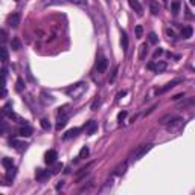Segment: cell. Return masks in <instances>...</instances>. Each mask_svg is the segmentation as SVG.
<instances>
[{"mask_svg": "<svg viewBox=\"0 0 195 195\" xmlns=\"http://www.w3.org/2000/svg\"><path fill=\"white\" fill-rule=\"evenodd\" d=\"M163 3H165V5H166V3H168V0H163Z\"/></svg>", "mask_w": 195, "mask_h": 195, "instance_id": "obj_44", "label": "cell"}, {"mask_svg": "<svg viewBox=\"0 0 195 195\" xmlns=\"http://www.w3.org/2000/svg\"><path fill=\"white\" fill-rule=\"evenodd\" d=\"M15 89H17V92H23L24 85H23V80H22V78L17 80V87H15Z\"/></svg>", "mask_w": 195, "mask_h": 195, "instance_id": "obj_31", "label": "cell"}, {"mask_svg": "<svg viewBox=\"0 0 195 195\" xmlns=\"http://www.w3.org/2000/svg\"><path fill=\"white\" fill-rule=\"evenodd\" d=\"M70 3L73 5H78V6H85L87 5V0H69Z\"/></svg>", "mask_w": 195, "mask_h": 195, "instance_id": "obj_30", "label": "cell"}, {"mask_svg": "<svg viewBox=\"0 0 195 195\" xmlns=\"http://www.w3.org/2000/svg\"><path fill=\"white\" fill-rule=\"evenodd\" d=\"M85 90H87V84L85 82H78V84L72 85L70 89H67V95L73 99H78L85 93Z\"/></svg>", "mask_w": 195, "mask_h": 195, "instance_id": "obj_1", "label": "cell"}, {"mask_svg": "<svg viewBox=\"0 0 195 195\" xmlns=\"http://www.w3.org/2000/svg\"><path fill=\"white\" fill-rule=\"evenodd\" d=\"M168 35H169L171 38H175V32H174L172 29H168Z\"/></svg>", "mask_w": 195, "mask_h": 195, "instance_id": "obj_39", "label": "cell"}, {"mask_svg": "<svg viewBox=\"0 0 195 195\" xmlns=\"http://www.w3.org/2000/svg\"><path fill=\"white\" fill-rule=\"evenodd\" d=\"M61 169H63V165L61 163H55V166L52 168V174H58Z\"/></svg>", "mask_w": 195, "mask_h": 195, "instance_id": "obj_33", "label": "cell"}, {"mask_svg": "<svg viewBox=\"0 0 195 195\" xmlns=\"http://www.w3.org/2000/svg\"><path fill=\"white\" fill-rule=\"evenodd\" d=\"M101 107V98H96L95 101H93V104H92V110L95 111V110H98Z\"/></svg>", "mask_w": 195, "mask_h": 195, "instance_id": "obj_27", "label": "cell"}, {"mask_svg": "<svg viewBox=\"0 0 195 195\" xmlns=\"http://www.w3.org/2000/svg\"><path fill=\"white\" fill-rule=\"evenodd\" d=\"M162 54H163V49H160V47H159V49L154 52V57H159V55H162Z\"/></svg>", "mask_w": 195, "mask_h": 195, "instance_id": "obj_38", "label": "cell"}, {"mask_svg": "<svg viewBox=\"0 0 195 195\" xmlns=\"http://www.w3.org/2000/svg\"><path fill=\"white\" fill-rule=\"evenodd\" d=\"M116 75H117V67H115V70H113V73H111V76H110V82H113V81L116 80Z\"/></svg>", "mask_w": 195, "mask_h": 195, "instance_id": "obj_36", "label": "cell"}, {"mask_svg": "<svg viewBox=\"0 0 195 195\" xmlns=\"http://www.w3.org/2000/svg\"><path fill=\"white\" fill-rule=\"evenodd\" d=\"M148 37H149V43H152V44H156V43L159 41V38H157V35L154 34V32H151V34H149Z\"/></svg>", "mask_w": 195, "mask_h": 195, "instance_id": "obj_32", "label": "cell"}, {"mask_svg": "<svg viewBox=\"0 0 195 195\" xmlns=\"http://www.w3.org/2000/svg\"><path fill=\"white\" fill-rule=\"evenodd\" d=\"M128 5H130V6H131L134 11L137 12L139 15H140V14H142V11H143V8H142V5L139 3V0H128Z\"/></svg>", "mask_w": 195, "mask_h": 195, "instance_id": "obj_13", "label": "cell"}, {"mask_svg": "<svg viewBox=\"0 0 195 195\" xmlns=\"http://www.w3.org/2000/svg\"><path fill=\"white\" fill-rule=\"evenodd\" d=\"M80 128H72V130H69L66 134H64V140H69V139H72V137H76L78 134H80Z\"/></svg>", "mask_w": 195, "mask_h": 195, "instance_id": "obj_17", "label": "cell"}, {"mask_svg": "<svg viewBox=\"0 0 195 195\" xmlns=\"http://www.w3.org/2000/svg\"><path fill=\"white\" fill-rule=\"evenodd\" d=\"M121 44H122V49H124V50H126V49H128V37H126V32H125V31H122Z\"/></svg>", "mask_w": 195, "mask_h": 195, "instance_id": "obj_22", "label": "cell"}, {"mask_svg": "<svg viewBox=\"0 0 195 195\" xmlns=\"http://www.w3.org/2000/svg\"><path fill=\"white\" fill-rule=\"evenodd\" d=\"M148 69L149 70H156V64H154V63H149V64H148Z\"/></svg>", "mask_w": 195, "mask_h": 195, "instance_id": "obj_40", "label": "cell"}, {"mask_svg": "<svg viewBox=\"0 0 195 195\" xmlns=\"http://www.w3.org/2000/svg\"><path fill=\"white\" fill-rule=\"evenodd\" d=\"M69 105H64L63 108H59L58 111V121H57V130H61L67 125V121H69Z\"/></svg>", "mask_w": 195, "mask_h": 195, "instance_id": "obj_2", "label": "cell"}, {"mask_svg": "<svg viewBox=\"0 0 195 195\" xmlns=\"http://www.w3.org/2000/svg\"><path fill=\"white\" fill-rule=\"evenodd\" d=\"M18 134H20L22 137H29V136H32V128H31L29 125L20 126V130H18Z\"/></svg>", "mask_w": 195, "mask_h": 195, "instance_id": "obj_11", "label": "cell"}, {"mask_svg": "<svg viewBox=\"0 0 195 195\" xmlns=\"http://www.w3.org/2000/svg\"><path fill=\"white\" fill-rule=\"evenodd\" d=\"M2 165H3L6 169H9V168L14 166V162H12V159H9V157H5V159L2 160Z\"/></svg>", "mask_w": 195, "mask_h": 195, "instance_id": "obj_24", "label": "cell"}, {"mask_svg": "<svg viewBox=\"0 0 195 195\" xmlns=\"http://www.w3.org/2000/svg\"><path fill=\"white\" fill-rule=\"evenodd\" d=\"M152 149V145L148 143V145H142V146H139L136 151H134V154H133V160H139V159H142L146 152H149Z\"/></svg>", "mask_w": 195, "mask_h": 195, "instance_id": "obj_3", "label": "cell"}, {"mask_svg": "<svg viewBox=\"0 0 195 195\" xmlns=\"http://www.w3.org/2000/svg\"><path fill=\"white\" fill-rule=\"evenodd\" d=\"M126 117V111H121V113H119V115H117V119H119V121H121V122H122V121H124V119H125Z\"/></svg>", "mask_w": 195, "mask_h": 195, "instance_id": "obj_35", "label": "cell"}, {"mask_svg": "<svg viewBox=\"0 0 195 195\" xmlns=\"http://www.w3.org/2000/svg\"><path fill=\"white\" fill-rule=\"evenodd\" d=\"M49 171H44V169H37L35 172V178L38 180V182H46L47 178H49Z\"/></svg>", "mask_w": 195, "mask_h": 195, "instance_id": "obj_9", "label": "cell"}, {"mask_svg": "<svg viewBox=\"0 0 195 195\" xmlns=\"http://www.w3.org/2000/svg\"><path fill=\"white\" fill-rule=\"evenodd\" d=\"M195 102V98H191V99H187V101H184V102H182L180 105H178V108H186V107H189L191 104Z\"/></svg>", "mask_w": 195, "mask_h": 195, "instance_id": "obj_25", "label": "cell"}, {"mask_svg": "<svg viewBox=\"0 0 195 195\" xmlns=\"http://www.w3.org/2000/svg\"><path fill=\"white\" fill-rule=\"evenodd\" d=\"M2 40H3V41L6 40V32H5V31H2Z\"/></svg>", "mask_w": 195, "mask_h": 195, "instance_id": "obj_41", "label": "cell"}, {"mask_svg": "<svg viewBox=\"0 0 195 195\" xmlns=\"http://www.w3.org/2000/svg\"><path fill=\"white\" fill-rule=\"evenodd\" d=\"M107 67H108V61H107V58L101 57L99 59H98V63H96V70H98L99 73H104V72L107 70Z\"/></svg>", "mask_w": 195, "mask_h": 195, "instance_id": "obj_6", "label": "cell"}, {"mask_svg": "<svg viewBox=\"0 0 195 195\" xmlns=\"http://www.w3.org/2000/svg\"><path fill=\"white\" fill-rule=\"evenodd\" d=\"M58 159V152L55 149H49L46 152V156H44V162H46L47 165H54Z\"/></svg>", "mask_w": 195, "mask_h": 195, "instance_id": "obj_4", "label": "cell"}, {"mask_svg": "<svg viewBox=\"0 0 195 195\" xmlns=\"http://www.w3.org/2000/svg\"><path fill=\"white\" fill-rule=\"evenodd\" d=\"M84 130H85V133L89 134V136H92L96 133V130H98V122L96 121H89L85 125H84Z\"/></svg>", "mask_w": 195, "mask_h": 195, "instance_id": "obj_5", "label": "cell"}, {"mask_svg": "<svg viewBox=\"0 0 195 195\" xmlns=\"http://www.w3.org/2000/svg\"><path fill=\"white\" fill-rule=\"evenodd\" d=\"M182 122H183L182 117H171V121H169V124H168V130H169V131L177 130L178 126L182 125Z\"/></svg>", "mask_w": 195, "mask_h": 195, "instance_id": "obj_7", "label": "cell"}, {"mask_svg": "<svg viewBox=\"0 0 195 195\" xmlns=\"http://www.w3.org/2000/svg\"><path fill=\"white\" fill-rule=\"evenodd\" d=\"M149 11L152 12V15H159L160 12V6L156 0H149Z\"/></svg>", "mask_w": 195, "mask_h": 195, "instance_id": "obj_14", "label": "cell"}, {"mask_svg": "<svg viewBox=\"0 0 195 195\" xmlns=\"http://www.w3.org/2000/svg\"><path fill=\"white\" fill-rule=\"evenodd\" d=\"M89 152H90V151H89V148H87V146H84V148L80 151V154H78V157L75 159V162H80L81 159H85V157L89 156Z\"/></svg>", "mask_w": 195, "mask_h": 195, "instance_id": "obj_19", "label": "cell"}, {"mask_svg": "<svg viewBox=\"0 0 195 195\" xmlns=\"http://www.w3.org/2000/svg\"><path fill=\"white\" fill-rule=\"evenodd\" d=\"M8 58H9V55H8V49L2 47V59H3V63H6Z\"/></svg>", "mask_w": 195, "mask_h": 195, "instance_id": "obj_29", "label": "cell"}, {"mask_svg": "<svg viewBox=\"0 0 195 195\" xmlns=\"http://www.w3.org/2000/svg\"><path fill=\"white\" fill-rule=\"evenodd\" d=\"M165 69H166V61H160V63L156 64V70L157 72H163Z\"/></svg>", "mask_w": 195, "mask_h": 195, "instance_id": "obj_26", "label": "cell"}, {"mask_svg": "<svg viewBox=\"0 0 195 195\" xmlns=\"http://www.w3.org/2000/svg\"><path fill=\"white\" fill-rule=\"evenodd\" d=\"M146 55H148V44L143 43V44L140 46V49H139V58H140V59H145Z\"/></svg>", "mask_w": 195, "mask_h": 195, "instance_id": "obj_18", "label": "cell"}, {"mask_svg": "<svg viewBox=\"0 0 195 195\" xmlns=\"http://www.w3.org/2000/svg\"><path fill=\"white\" fill-rule=\"evenodd\" d=\"M15 2H20V0H15Z\"/></svg>", "mask_w": 195, "mask_h": 195, "instance_id": "obj_45", "label": "cell"}, {"mask_svg": "<svg viewBox=\"0 0 195 195\" xmlns=\"http://www.w3.org/2000/svg\"><path fill=\"white\" fill-rule=\"evenodd\" d=\"M126 166H128V163H126V162L121 163V165H117L113 174H115V175H124V174H125V171H126Z\"/></svg>", "mask_w": 195, "mask_h": 195, "instance_id": "obj_15", "label": "cell"}, {"mask_svg": "<svg viewBox=\"0 0 195 195\" xmlns=\"http://www.w3.org/2000/svg\"><path fill=\"white\" fill-rule=\"evenodd\" d=\"M125 95H126V92H121L117 95V98H122V96H125Z\"/></svg>", "mask_w": 195, "mask_h": 195, "instance_id": "obj_42", "label": "cell"}, {"mask_svg": "<svg viewBox=\"0 0 195 195\" xmlns=\"http://www.w3.org/2000/svg\"><path fill=\"white\" fill-rule=\"evenodd\" d=\"M9 145H11V146H14L15 149H20V151L28 146L24 142H20V140H17V139H9Z\"/></svg>", "mask_w": 195, "mask_h": 195, "instance_id": "obj_12", "label": "cell"}, {"mask_svg": "<svg viewBox=\"0 0 195 195\" xmlns=\"http://www.w3.org/2000/svg\"><path fill=\"white\" fill-rule=\"evenodd\" d=\"M182 98H184L183 93H180V95H175V96H174L172 99H174V101H178V99H182Z\"/></svg>", "mask_w": 195, "mask_h": 195, "instance_id": "obj_37", "label": "cell"}, {"mask_svg": "<svg viewBox=\"0 0 195 195\" xmlns=\"http://www.w3.org/2000/svg\"><path fill=\"white\" fill-rule=\"evenodd\" d=\"M41 126H43L44 130H50V124H49L47 119H41Z\"/></svg>", "mask_w": 195, "mask_h": 195, "instance_id": "obj_34", "label": "cell"}, {"mask_svg": "<svg viewBox=\"0 0 195 195\" xmlns=\"http://www.w3.org/2000/svg\"><path fill=\"white\" fill-rule=\"evenodd\" d=\"M180 3H182V0H172L171 11L174 12V14H177V12L180 11Z\"/></svg>", "mask_w": 195, "mask_h": 195, "instance_id": "obj_21", "label": "cell"}, {"mask_svg": "<svg viewBox=\"0 0 195 195\" xmlns=\"http://www.w3.org/2000/svg\"><path fill=\"white\" fill-rule=\"evenodd\" d=\"M8 24L12 26V28H17V26L20 24V14H17V12L11 14V15L8 17Z\"/></svg>", "mask_w": 195, "mask_h": 195, "instance_id": "obj_8", "label": "cell"}, {"mask_svg": "<svg viewBox=\"0 0 195 195\" xmlns=\"http://www.w3.org/2000/svg\"><path fill=\"white\" fill-rule=\"evenodd\" d=\"M11 46L14 50H20L22 49V43H20V40L15 37V38H12V41H11Z\"/></svg>", "mask_w": 195, "mask_h": 195, "instance_id": "obj_23", "label": "cell"}, {"mask_svg": "<svg viewBox=\"0 0 195 195\" xmlns=\"http://www.w3.org/2000/svg\"><path fill=\"white\" fill-rule=\"evenodd\" d=\"M182 37L183 38H191L192 37V28L191 26H184L182 29Z\"/></svg>", "mask_w": 195, "mask_h": 195, "instance_id": "obj_20", "label": "cell"}, {"mask_svg": "<svg viewBox=\"0 0 195 195\" xmlns=\"http://www.w3.org/2000/svg\"><path fill=\"white\" fill-rule=\"evenodd\" d=\"M14 177H15V168L12 166V168H9L8 172H6V177H5V182H6V183L5 184H11V182L14 180Z\"/></svg>", "mask_w": 195, "mask_h": 195, "instance_id": "obj_16", "label": "cell"}, {"mask_svg": "<svg viewBox=\"0 0 195 195\" xmlns=\"http://www.w3.org/2000/svg\"><path fill=\"white\" fill-rule=\"evenodd\" d=\"M191 2V5H195V0H189Z\"/></svg>", "mask_w": 195, "mask_h": 195, "instance_id": "obj_43", "label": "cell"}, {"mask_svg": "<svg viewBox=\"0 0 195 195\" xmlns=\"http://www.w3.org/2000/svg\"><path fill=\"white\" fill-rule=\"evenodd\" d=\"M134 31H136V37H137V38H142V35H143V28H142L140 24L136 26V29H134Z\"/></svg>", "mask_w": 195, "mask_h": 195, "instance_id": "obj_28", "label": "cell"}, {"mask_svg": "<svg viewBox=\"0 0 195 195\" xmlns=\"http://www.w3.org/2000/svg\"><path fill=\"white\" fill-rule=\"evenodd\" d=\"M182 82V80H174V81H171V82H168L165 87H162L160 90H157V93H165V92H168V90H171V89H174L177 84H180Z\"/></svg>", "mask_w": 195, "mask_h": 195, "instance_id": "obj_10", "label": "cell"}]
</instances>
